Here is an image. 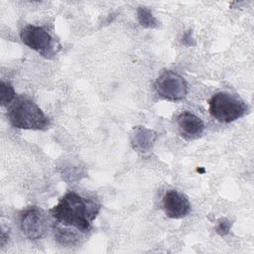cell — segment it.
Returning <instances> with one entry per match:
<instances>
[{"label": "cell", "instance_id": "1", "mask_svg": "<svg viewBox=\"0 0 254 254\" xmlns=\"http://www.w3.org/2000/svg\"><path fill=\"white\" fill-rule=\"evenodd\" d=\"M99 209L100 205L95 200L83 197L74 191H68L50 209V213L57 222L86 232L91 228Z\"/></svg>", "mask_w": 254, "mask_h": 254}, {"label": "cell", "instance_id": "2", "mask_svg": "<svg viewBox=\"0 0 254 254\" xmlns=\"http://www.w3.org/2000/svg\"><path fill=\"white\" fill-rule=\"evenodd\" d=\"M7 117L11 125L19 129L45 130L49 127V118L31 99L19 96L9 105Z\"/></svg>", "mask_w": 254, "mask_h": 254}, {"label": "cell", "instance_id": "3", "mask_svg": "<svg viewBox=\"0 0 254 254\" xmlns=\"http://www.w3.org/2000/svg\"><path fill=\"white\" fill-rule=\"evenodd\" d=\"M208 105L210 115L223 123L235 121L248 111L247 104L240 97L227 92H218L212 95Z\"/></svg>", "mask_w": 254, "mask_h": 254}, {"label": "cell", "instance_id": "4", "mask_svg": "<svg viewBox=\"0 0 254 254\" xmlns=\"http://www.w3.org/2000/svg\"><path fill=\"white\" fill-rule=\"evenodd\" d=\"M20 38L26 46L46 58H50L56 54L54 39L43 27L27 25L22 29Z\"/></svg>", "mask_w": 254, "mask_h": 254}, {"label": "cell", "instance_id": "5", "mask_svg": "<svg viewBox=\"0 0 254 254\" xmlns=\"http://www.w3.org/2000/svg\"><path fill=\"white\" fill-rule=\"evenodd\" d=\"M154 88L160 96L169 100H181L188 92V85L184 77L172 70L164 71L156 79Z\"/></svg>", "mask_w": 254, "mask_h": 254}, {"label": "cell", "instance_id": "6", "mask_svg": "<svg viewBox=\"0 0 254 254\" xmlns=\"http://www.w3.org/2000/svg\"><path fill=\"white\" fill-rule=\"evenodd\" d=\"M20 228L29 239H40L48 230V219L45 212L32 206L25 209L20 216Z\"/></svg>", "mask_w": 254, "mask_h": 254}, {"label": "cell", "instance_id": "7", "mask_svg": "<svg viewBox=\"0 0 254 254\" xmlns=\"http://www.w3.org/2000/svg\"><path fill=\"white\" fill-rule=\"evenodd\" d=\"M163 208L167 216L171 218H183L190 211L189 198L179 190H168L163 198Z\"/></svg>", "mask_w": 254, "mask_h": 254}, {"label": "cell", "instance_id": "8", "mask_svg": "<svg viewBox=\"0 0 254 254\" xmlns=\"http://www.w3.org/2000/svg\"><path fill=\"white\" fill-rule=\"evenodd\" d=\"M177 124L181 135L188 140L200 137L204 130L203 121L189 111L182 112L177 117Z\"/></svg>", "mask_w": 254, "mask_h": 254}, {"label": "cell", "instance_id": "9", "mask_svg": "<svg viewBox=\"0 0 254 254\" xmlns=\"http://www.w3.org/2000/svg\"><path fill=\"white\" fill-rule=\"evenodd\" d=\"M157 133L144 126H136L130 134V142L134 150L139 153H148L157 140Z\"/></svg>", "mask_w": 254, "mask_h": 254}, {"label": "cell", "instance_id": "10", "mask_svg": "<svg viewBox=\"0 0 254 254\" xmlns=\"http://www.w3.org/2000/svg\"><path fill=\"white\" fill-rule=\"evenodd\" d=\"M137 16H138V21L142 27H144V28H157L158 27L159 23L149 8H147L145 6L138 7Z\"/></svg>", "mask_w": 254, "mask_h": 254}, {"label": "cell", "instance_id": "11", "mask_svg": "<svg viewBox=\"0 0 254 254\" xmlns=\"http://www.w3.org/2000/svg\"><path fill=\"white\" fill-rule=\"evenodd\" d=\"M16 98V92L14 87L4 80H1L0 84V102L2 106H8Z\"/></svg>", "mask_w": 254, "mask_h": 254}, {"label": "cell", "instance_id": "12", "mask_svg": "<svg viewBox=\"0 0 254 254\" xmlns=\"http://www.w3.org/2000/svg\"><path fill=\"white\" fill-rule=\"evenodd\" d=\"M55 230H56L55 232H56L57 238L63 244H73L77 239V236L74 233L68 231V229H63V228L57 227Z\"/></svg>", "mask_w": 254, "mask_h": 254}, {"label": "cell", "instance_id": "13", "mask_svg": "<svg viewBox=\"0 0 254 254\" xmlns=\"http://www.w3.org/2000/svg\"><path fill=\"white\" fill-rule=\"evenodd\" d=\"M231 228V222L227 218H220L216 226V232L219 235H226Z\"/></svg>", "mask_w": 254, "mask_h": 254}, {"label": "cell", "instance_id": "14", "mask_svg": "<svg viewBox=\"0 0 254 254\" xmlns=\"http://www.w3.org/2000/svg\"><path fill=\"white\" fill-rule=\"evenodd\" d=\"M193 41L192 37H191V31H188L185 33L184 37H183V44L186 46H192L193 44L191 43Z\"/></svg>", "mask_w": 254, "mask_h": 254}]
</instances>
